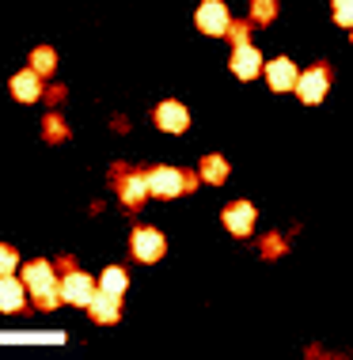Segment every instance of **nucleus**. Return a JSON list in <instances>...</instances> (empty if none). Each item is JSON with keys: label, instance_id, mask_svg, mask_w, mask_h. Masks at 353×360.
Returning <instances> with one entry per match:
<instances>
[{"label": "nucleus", "instance_id": "39448f33", "mask_svg": "<svg viewBox=\"0 0 353 360\" xmlns=\"http://www.w3.org/2000/svg\"><path fill=\"white\" fill-rule=\"evenodd\" d=\"M228 23H232V15H228V8H224V0H205V4L198 8V31L202 34L221 38L224 31H228Z\"/></svg>", "mask_w": 353, "mask_h": 360}, {"label": "nucleus", "instance_id": "5701e85b", "mask_svg": "<svg viewBox=\"0 0 353 360\" xmlns=\"http://www.w3.org/2000/svg\"><path fill=\"white\" fill-rule=\"evenodd\" d=\"M262 255H266V258H273V255H285V239H281V236H270L266 243H262Z\"/></svg>", "mask_w": 353, "mask_h": 360}, {"label": "nucleus", "instance_id": "423d86ee", "mask_svg": "<svg viewBox=\"0 0 353 360\" xmlns=\"http://www.w3.org/2000/svg\"><path fill=\"white\" fill-rule=\"evenodd\" d=\"M144 186H149L152 198H163V201L179 198V193H182V174L175 167H156V171L144 174Z\"/></svg>", "mask_w": 353, "mask_h": 360}, {"label": "nucleus", "instance_id": "2eb2a0df", "mask_svg": "<svg viewBox=\"0 0 353 360\" xmlns=\"http://www.w3.org/2000/svg\"><path fill=\"white\" fill-rule=\"evenodd\" d=\"M198 179L209 182V186H221V182L228 179V163H224V155H205L202 167H198Z\"/></svg>", "mask_w": 353, "mask_h": 360}, {"label": "nucleus", "instance_id": "b1692460", "mask_svg": "<svg viewBox=\"0 0 353 360\" xmlns=\"http://www.w3.org/2000/svg\"><path fill=\"white\" fill-rule=\"evenodd\" d=\"M179 174H182V193L198 190V174H190V171H179Z\"/></svg>", "mask_w": 353, "mask_h": 360}, {"label": "nucleus", "instance_id": "6ab92c4d", "mask_svg": "<svg viewBox=\"0 0 353 360\" xmlns=\"http://www.w3.org/2000/svg\"><path fill=\"white\" fill-rule=\"evenodd\" d=\"M251 15H254V23H273V15H278V0H254Z\"/></svg>", "mask_w": 353, "mask_h": 360}, {"label": "nucleus", "instance_id": "ddd939ff", "mask_svg": "<svg viewBox=\"0 0 353 360\" xmlns=\"http://www.w3.org/2000/svg\"><path fill=\"white\" fill-rule=\"evenodd\" d=\"M118 198H122V205H130V209L141 205V201L149 198V186H144V174H137V171L122 174V182H118Z\"/></svg>", "mask_w": 353, "mask_h": 360}, {"label": "nucleus", "instance_id": "4be33fe9", "mask_svg": "<svg viewBox=\"0 0 353 360\" xmlns=\"http://www.w3.org/2000/svg\"><path fill=\"white\" fill-rule=\"evenodd\" d=\"M224 34L232 38V46H243L251 38V27L247 23H228V31H224Z\"/></svg>", "mask_w": 353, "mask_h": 360}, {"label": "nucleus", "instance_id": "a211bd4d", "mask_svg": "<svg viewBox=\"0 0 353 360\" xmlns=\"http://www.w3.org/2000/svg\"><path fill=\"white\" fill-rule=\"evenodd\" d=\"M42 125H46V129H42V137L50 141V144H57V141H65V137H68L65 122L57 118V114H46V122H42Z\"/></svg>", "mask_w": 353, "mask_h": 360}, {"label": "nucleus", "instance_id": "dca6fc26", "mask_svg": "<svg viewBox=\"0 0 353 360\" xmlns=\"http://www.w3.org/2000/svg\"><path fill=\"white\" fill-rule=\"evenodd\" d=\"M99 288H103V292H111V296H122V292L130 288V274H125V269H118V266L103 269V277H99Z\"/></svg>", "mask_w": 353, "mask_h": 360}, {"label": "nucleus", "instance_id": "f3484780", "mask_svg": "<svg viewBox=\"0 0 353 360\" xmlns=\"http://www.w3.org/2000/svg\"><path fill=\"white\" fill-rule=\"evenodd\" d=\"M57 69V53L50 50V46H38V50L31 53V72H38V76H50Z\"/></svg>", "mask_w": 353, "mask_h": 360}, {"label": "nucleus", "instance_id": "6e6552de", "mask_svg": "<svg viewBox=\"0 0 353 360\" xmlns=\"http://www.w3.org/2000/svg\"><path fill=\"white\" fill-rule=\"evenodd\" d=\"M87 311H92L95 323L111 326V323H118V319H122V296H111V292L95 288V296L87 300Z\"/></svg>", "mask_w": 353, "mask_h": 360}, {"label": "nucleus", "instance_id": "20e7f679", "mask_svg": "<svg viewBox=\"0 0 353 360\" xmlns=\"http://www.w3.org/2000/svg\"><path fill=\"white\" fill-rule=\"evenodd\" d=\"M254 217H259V212H254L251 201H232V205L221 212L224 228H228L235 239H247L251 236V231H254Z\"/></svg>", "mask_w": 353, "mask_h": 360}, {"label": "nucleus", "instance_id": "aec40b11", "mask_svg": "<svg viewBox=\"0 0 353 360\" xmlns=\"http://www.w3.org/2000/svg\"><path fill=\"white\" fill-rule=\"evenodd\" d=\"M16 266H19V255H16V247H4V243H0V277L16 274Z\"/></svg>", "mask_w": 353, "mask_h": 360}, {"label": "nucleus", "instance_id": "f8f14e48", "mask_svg": "<svg viewBox=\"0 0 353 360\" xmlns=\"http://www.w3.org/2000/svg\"><path fill=\"white\" fill-rule=\"evenodd\" d=\"M23 304H27V285L23 281H16L12 274L0 277V311H4V315H16V311H23Z\"/></svg>", "mask_w": 353, "mask_h": 360}, {"label": "nucleus", "instance_id": "9b49d317", "mask_svg": "<svg viewBox=\"0 0 353 360\" xmlns=\"http://www.w3.org/2000/svg\"><path fill=\"white\" fill-rule=\"evenodd\" d=\"M232 72L240 76V80H254V76L262 72V53L254 50L251 42L235 46V50H232Z\"/></svg>", "mask_w": 353, "mask_h": 360}, {"label": "nucleus", "instance_id": "f03ea898", "mask_svg": "<svg viewBox=\"0 0 353 360\" xmlns=\"http://www.w3.org/2000/svg\"><path fill=\"white\" fill-rule=\"evenodd\" d=\"M61 288V304H73V307H87V300L95 296V281L80 274V269H68V274L57 281Z\"/></svg>", "mask_w": 353, "mask_h": 360}, {"label": "nucleus", "instance_id": "4468645a", "mask_svg": "<svg viewBox=\"0 0 353 360\" xmlns=\"http://www.w3.org/2000/svg\"><path fill=\"white\" fill-rule=\"evenodd\" d=\"M12 95L19 103H38V99H42V76L31 72V69L12 76Z\"/></svg>", "mask_w": 353, "mask_h": 360}, {"label": "nucleus", "instance_id": "0eeeda50", "mask_svg": "<svg viewBox=\"0 0 353 360\" xmlns=\"http://www.w3.org/2000/svg\"><path fill=\"white\" fill-rule=\"evenodd\" d=\"M23 285L31 288V296H46V292H57V269L50 262H31L23 269Z\"/></svg>", "mask_w": 353, "mask_h": 360}, {"label": "nucleus", "instance_id": "9d476101", "mask_svg": "<svg viewBox=\"0 0 353 360\" xmlns=\"http://www.w3.org/2000/svg\"><path fill=\"white\" fill-rule=\"evenodd\" d=\"M156 125H160L163 133H186V125H190V110H186L182 103H160L156 106Z\"/></svg>", "mask_w": 353, "mask_h": 360}, {"label": "nucleus", "instance_id": "7ed1b4c3", "mask_svg": "<svg viewBox=\"0 0 353 360\" xmlns=\"http://www.w3.org/2000/svg\"><path fill=\"white\" fill-rule=\"evenodd\" d=\"M130 247H133L137 262H160L163 250H168V239H163L156 228H137L133 239H130Z\"/></svg>", "mask_w": 353, "mask_h": 360}, {"label": "nucleus", "instance_id": "1a4fd4ad", "mask_svg": "<svg viewBox=\"0 0 353 360\" xmlns=\"http://www.w3.org/2000/svg\"><path fill=\"white\" fill-rule=\"evenodd\" d=\"M262 72H266V84L273 91H292L297 84V65L289 57H273V61H262Z\"/></svg>", "mask_w": 353, "mask_h": 360}, {"label": "nucleus", "instance_id": "f257e3e1", "mask_svg": "<svg viewBox=\"0 0 353 360\" xmlns=\"http://www.w3.org/2000/svg\"><path fill=\"white\" fill-rule=\"evenodd\" d=\"M292 91L300 95V103H308V106H316L323 103V95L330 91V72L323 69H308V72H297V84H292Z\"/></svg>", "mask_w": 353, "mask_h": 360}, {"label": "nucleus", "instance_id": "412c9836", "mask_svg": "<svg viewBox=\"0 0 353 360\" xmlns=\"http://www.w3.org/2000/svg\"><path fill=\"white\" fill-rule=\"evenodd\" d=\"M335 23L349 27L353 23V0H335Z\"/></svg>", "mask_w": 353, "mask_h": 360}]
</instances>
